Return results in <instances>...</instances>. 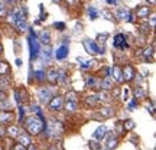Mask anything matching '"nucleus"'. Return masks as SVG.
Segmentation results:
<instances>
[{"instance_id":"f257e3e1","label":"nucleus","mask_w":156,"mask_h":150,"mask_svg":"<svg viewBox=\"0 0 156 150\" xmlns=\"http://www.w3.org/2000/svg\"><path fill=\"white\" fill-rule=\"evenodd\" d=\"M45 126H46L45 120L39 118V117L35 116V114L30 116L28 120L25 121V128L28 130L29 136H38V134H41L45 130Z\"/></svg>"},{"instance_id":"f03ea898","label":"nucleus","mask_w":156,"mask_h":150,"mask_svg":"<svg viewBox=\"0 0 156 150\" xmlns=\"http://www.w3.org/2000/svg\"><path fill=\"white\" fill-rule=\"evenodd\" d=\"M85 51L88 52L90 55H94V54H104V48H98V45L95 44L94 40H90V39H85L83 42Z\"/></svg>"},{"instance_id":"7ed1b4c3","label":"nucleus","mask_w":156,"mask_h":150,"mask_svg":"<svg viewBox=\"0 0 156 150\" xmlns=\"http://www.w3.org/2000/svg\"><path fill=\"white\" fill-rule=\"evenodd\" d=\"M62 107H64V98L61 95H54L48 103V108L51 111H59L62 110Z\"/></svg>"},{"instance_id":"20e7f679","label":"nucleus","mask_w":156,"mask_h":150,"mask_svg":"<svg viewBox=\"0 0 156 150\" xmlns=\"http://www.w3.org/2000/svg\"><path fill=\"white\" fill-rule=\"evenodd\" d=\"M54 88H52V85L49 87H45V88H41L39 89V100H41V103H45V104H48L49 103V100L54 97Z\"/></svg>"},{"instance_id":"39448f33","label":"nucleus","mask_w":156,"mask_h":150,"mask_svg":"<svg viewBox=\"0 0 156 150\" xmlns=\"http://www.w3.org/2000/svg\"><path fill=\"white\" fill-rule=\"evenodd\" d=\"M15 98H16V103H17V104H19V106H22L23 103L29 101L28 91L23 88V87H20V88H16V89H15Z\"/></svg>"},{"instance_id":"423d86ee","label":"nucleus","mask_w":156,"mask_h":150,"mask_svg":"<svg viewBox=\"0 0 156 150\" xmlns=\"http://www.w3.org/2000/svg\"><path fill=\"white\" fill-rule=\"evenodd\" d=\"M113 46L116 48V49H126L129 45L126 42V36L123 33H119L114 36V40H113Z\"/></svg>"},{"instance_id":"0eeeda50","label":"nucleus","mask_w":156,"mask_h":150,"mask_svg":"<svg viewBox=\"0 0 156 150\" xmlns=\"http://www.w3.org/2000/svg\"><path fill=\"white\" fill-rule=\"evenodd\" d=\"M13 120H15V114H13V111L0 110V124H12Z\"/></svg>"},{"instance_id":"6e6552de","label":"nucleus","mask_w":156,"mask_h":150,"mask_svg":"<svg viewBox=\"0 0 156 150\" xmlns=\"http://www.w3.org/2000/svg\"><path fill=\"white\" fill-rule=\"evenodd\" d=\"M122 74H123V81H127V82L134 79V77H136V71H134V68L132 65H126L124 69L122 71Z\"/></svg>"},{"instance_id":"1a4fd4ad","label":"nucleus","mask_w":156,"mask_h":150,"mask_svg":"<svg viewBox=\"0 0 156 150\" xmlns=\"http://www.w3.org/2000/svg\"><path fill=\"white\" fill-rule=\"evenodd\" d=\"M29 48H30V59L34 61V59H36L39 55V44L38 40L34 38L29 39Z\"/></svg>"},{"instance_id":"9d476101","label":"nucleus","mask_w":156,"mask_h":150,"mask_svg":"<svg viewBox=\"0 0 156 150\" xmlns=\"http://www.w3.org/2000/svg\"><path fill=\"white\" fill-rule=\"evenodd\" d=\"M106 137H107V141H106L107 150H113V149H116V147H117V143H119V140H117L116 136H114L113 133H108V131H107Z\"/></svg>"},{"instance_id":"9b49d317","label":"nucleus","mask_w":156,"mask_h":150,"mask_svg":"<svg viewBox=\"0 0 156 150\" xmlns=\"http://www.w3.org/2000/svg\"><path fill=\"white\" fill-rule=\"evenodd\" d=\"M16 139L19 140V145H22L23 147H29V146L32 145L30 136H29L28 133H23V131H20V133H19V136H17Z\"/></svg>"},{"instance_id":"f8f14e48","label":"nucleus","mask_w":156,"mask_h":150,"mask_svg":"<svg viewBox=\"0 0 156 150\" xmlns=\"http://www.w3.org/2000/svg\"><path fill=\"white\" fill-rule=\"evenodd\" d=\"M110 77L114 78L116 82H123V74H122V69L119 67L110 68Z\"/></svg>"},{"instance_id":"ddd939ff","label":"nucleus","mask_w":156,"mask_h":150,"mask_svg":"<svg viewBox=\"0 0 156 150\" xmlns=\"http://www.w3.org/2000/svg\"><path fill=\"white\" fill-rule=\"evenodd\" d=\"M46 74V79H48V82L54 87V85H56V79H58V72H56V69H54V68H51L48 72H45Z\"/></svg>"},{"instance_id":"4468645a","label":"nucleus","mask_w":156,"mask_h":150,"mask_svg":"<svg viewBox=\"0 0 156 150\" xmlns=\"http://www.w3.org/2000/svg\"><path fill=\"white\" fill-rule=\"evenodd\" d=\"M85 84L88 88H100V81L94 75H87L85 77Z\"/></svg>"},{"instance_id":"2eb2a0df","label":"nucleus","mask_w":156,"mask_h":150,"mask_svg":"<svg viewBox=\"0 0 156 150\" xmlns=\"http://www.w3.org/2000/svg\"><path fill=\"white\" fill-rule=\"evenodd\" d=\"M114 113H116V110H114V108H112V107H103V108H100V111H98V116L104 120V118L113 117V116H114Z\"/></svg>"},{"instance_id":"dca6fc26","label":"nucleus","mask_w":156,"mask_h":150,"mask_svg":"<svg viewBox=\"0 0 156 150\" xmlns=\"http://www.w3.org/2000/svg\"><path fill=\"white\" fill-rule=\"evenodd\" d=\"M106 134H107V127L106 126H100V127L94 131V136H93V137H94V140L100 141V140H103L106 137Z\"/></svg>"},{"instance_id":"f3484780","label":"nucleus","mask_w":156,"mask_h":150,"mask_svg":"<svg viewBox=\"0 0 156 150\" xmlns=\"http://www.w3.org/2000/svg\"><path fill=\"white\" fill-rule=\"evenodd\" d=\"M55 56H56V59H65L68 56V46L67 45H61V46L56 49Z\"/></svg>"},{"instance_id":"a211bd4d","label":"nucleus","mask_w":156,"mask_h":150,"mask_svg":"<svg viewBox=\"0 0 156 150\" xmlns=\"http://www.w3.org/2000/svg\"><path fill=\"white\" fill-rule=\"evenodd\" d=\"M112 87H113V79H112V77H104L100 81V88H101V91H107V89H110Z\"/></svg>"},{"instance_id":"6ab92c4d","label":"nucleus","mask_w":156,"mask_h":150,"mask_svg":"<svg viewBox=\"0 0 156 150\" xmlns=\"http://www.w3.org/2000/svg\"><path fill=\"white\" fill-rule=\"evenodd\" d=\"M6 133H7V136H10L12 139H16L17 136H19V133H20V130H19L17 126H9V127L6 128Z\"/></svg>"},{"instance_id":"aec40b11","label":"nucleus","mask_w":156,"mask_h":150,"mask_svg":"<svg viewBox=\"0 0 156 150\" xmlns=\"http://www.w3.org/2000/svg\"><path fill=\"white\" fill-rule=\"evenodd\" d=\"M151 15V9H149V6H142L137 9V17L140 19H143V17H149Z\"/></svg>"},{"instance_id":"412c9836","label":"nucleus","mask_w":156,"mask_h":150,"mask_svg":"<svg viewBox=\"0 0 156 150\" xmlns=\"http://www.w3.org/2000/svg\"><path fill=\"white\" fill-rule=\"evenodd\" d=\"M9 72H10V67H9V64L5 62V61H0V77H6Z\"/></svg>"},{"instance_id":"4be33fe9","label":"nucleus","mask_w":156,"mask_h":150,"mask_svg":"<svg viewBox=\"0 0 156 150\" xmlns=\"http://www.w3.org/2000/svg\"><path fill=\"white\" fill-rule=\"evenodd\" d=\"M98 104V101H97V97L95 95H88V97H85V106L87 107H94Z\"/></svg>"},{"instance_id":"5701e85b","label":"nucleus","mask_w":156,"mask_h":150,"mask_svg":"<svg viewBox=\"0 0 156 150\" xmlns=\"http://www.w3.org/2000/svg\"><path fill=\"white\" fill-rule=\"evenodd\" d=\"M65 110L68 113H75L78 110V103H71V101H67L65 103Z\"/></svg>"},{"instance_id":"b1692460","label":"nucleus","mask_w":156,"mask_h":150,"mask_svg":"<svg viewBox=\"0 0 156 150\" xmlns=\"http://www.w3.org/2000/svg\"><path fill=\"white\" fill-rule=\"evenodd\" d=\"M134 126H136V123L133 120H126V121H123V128H124V131H130V130H133Z\"/></svg>"},{"instance_id":"393cba45","label":"nucleus","mask_w":156,"mask_h":150,"mask_svg":"<svg viewBox=\"0 0 156 150\" xmlns=\"http://www.w3.org/2000/svg\"><path fill=\"white\" fill-rule=\"evenodd\" d=\"M117 17H119V19H122V20H126V19L129 20V17H130V13H129L127 9H120V10L117 12Z\"/></svg>"},{"instance_id":"a878e982","label":"nucleus","mask_w":156,"mask_h":150,"mask_svg":"<svg viewBox=\"0 0 156 150\" xmlns=\"http://www.w3.org/2000/svg\"><path fill=\"white\" fill-rule=\"evenodd\" d=\"M97 97V101H108L110 100V95L106 91H98V94H95Z\"/></svg>"},{"instance_id":"bb28decb","label":"nucleus","mask_w":156,"mask_h":150,"mask_svg":"<svg viewBox=\"0 0 156 150\" xmlns=\"http://www.w3.org/2000/svg\"><path fill=\"white\" fill-rule=\"evenodd\" d=\"M65 100H67V101H71V103H78V95H77V92H75V91H69V92H67Z\"/></svg>"},{"instance_id":"cd10ccee","label":"nucleus","mask_w":156,"mask_h":150,"mask_svg":"<svg viewBox=\"0 0 156 150\" xmlns=\"http://www.w3.org/2000/svg\"><path fill=\"white\" fill-rule=\"evenodd\" d=\"M35 79L39 81V82H44L45 79H46V74H45V71H42V69L36 71V72H35Z\"/></svg>"},{"instance_id":"c85d7f7f","label":"nucleus","mask_w":156,"mask_h":150,"mask_svg":"<svg viewBox=\"0 0 156 150\" xmlns=\"http://www.w3.org/2000/svg\"><path fill=\"white\" fill-rule=\"evenodd\" d=\"M143 56H145L146 61H152L153 59V48H146L143 52Z\"/></svg>"},{"instance_id":"c756f323","label":"nucleus","mask_w":156,"mask_h":150,"mask_svg":"<svg viewBox=\"0 0 156 150\" xmlns=\"http://www.w3.org/2000/svg\"><path fill=\"white\" fill-rule=\"evenodd\" d=\"M134 95H136V100H137V98H145L146 92H145V89L142 88V87H137V88L134 89Z\"/></svg>"},{"instance_id":"7c9ffc66","label":"nucleus","mask_w":156,"mask_h":150,"mask_svg":"<svg viewBox=\"0 0 156 150\" xmlns=\"http://www.w3.org/2000/svg\"><path fill=\"white\" fill-rule=\"evenodd\" d=\"M41 40H42V44H45V45H49V42H51V38H49V32H42L41 33Z\"/></svg>"},{"instance_id":"2f4dec72","label":"nucleus","mask_w":156,"mask_h":150,"mask_svg":"<svg viewBox=\"0 0 156 150\" xmlns=\"http://www.w3.org/2000/svg\"><path fill=\"white\" fill-rule=\"evenodd\" d=\"M108 38V35L104 33V35H98V38H97V40H98V44L103 45V48H104V44H106V39Z\"/></svg>"},{"instance_id":"473e14b6","label":"nucleus","mask_w":156,"mask_h":150,"mask_svg":"<svg viewBox=\"0 0 156 150\" xmlns=\"http://www.w3.org/2000/svg\"><path fill=\"white\" fill-rule=\"evenodd\" d=\"M90 147H91L93 150H98V149H101V146L98 145V141H97V140H91V141H90Z\"/></svg>"},{"instance_id":"72a5a7b5","label":"nucleus","mask_w":156,"mask_h":150,"mask_svg":"<svg viewBox=\"0 0 156 150\" xmlns=\"http://www.w3.org/2000/svg\"><path fill=\"white\" fill-rule=\"evenodd\" d=\"M88 13H90V17H91L93 20L98 17V15H97V10H95L94 7H90V9H88Z\"/></svg>"},{"instance_id":"f704fd0d","label":"nucleus","mask_w":156,"mask_h":150,"mask_svg":"<svg viewBox=\"0 0 156 150\" xmlns=\"http://www.w3.org/2000/svg\"><path fill=\"white\" fill-rule=\"evenodd\" d=\"M23 117H25V108L23 106H19V121H23Z\"/></svg>"},{"instance_id":"c9c22d12","label":"nucleus","mask_w":156,"mask_h":150,"mask_svg":"<svg viewBox=\"0 0 156 150\" xmlns=\"http://www.w3.org/2000/svg\"><path fill=\"white\" fill-rule=\"evenodd\" d=\"M6 3L5 2H0V16H5L6 15Z\"/></svg>"},{"instance_id":"e433bc0d","label":"nucleus","mask_w":156,"mask_h":150,"mask_svg":"<svg viewBox=\"0 0 156 150\" xmlns=\"http://www.w3.org/2000/svg\"><path fill=\"white\" fill-rule=\"evenodd\" d=\"M44 58L46 61H49V58H51V48L49 46H46V49H45V52H44Z\"/></svg>"},{"instance_id":"4c0bfd02","label":"nucleus","mask_w":156,"mask_h":150,"mask_svg":"<svg viewBox=\"0 0 156 150\" xmlns=\"http://www.w3.org/2000/svg\"><path fill=\"white\" fill-rule=\"evenodd\" d=\"M54 26H55L58 30H64V29H65V23H62V22H55V23H54Z\"/></svg>"},{"instance_id":"58836bf2","label":"nucleus","mask_w":156,"mask_h":150,"mask_svg":"<svg viewBox=\"0 0 156 150\" xmlns=\"http://www.w3.org/2000/svg\"><path fill=\"white\" fill-rule=\"evenodd\" d=\"M5 100H7V94H6L3 89H0V103H2V101H5Z\"/></svg>"},{"instance_id":"ea45409f","label":"nucleus","mask_w":156,"mask_h":150,"mask_svg":"<svg viewBox=\"0 0 156 150\" xmlns=\"http://www.w3.org/2000/svg\"><path fill=\"white\" fill-rule=\"evenodd\" d=\"M136 106H137V100H136V98H133V100L130 101V104H129V108H130V110H133Z\"/></svg>"},{"instance_id":"a19ab883","label":"nucleus","mask_w":156,"mask_h":150,"mask_svg":"<svg viewBox=\"0 0 156 150\" xmlns=\"http://www.w3.org/2000/svg\"><path fill=\"white\" fill-rule=\"evenodd\" d=\"M12 150H26V147H23L22 145H19V143H17V145H15L13 147H12Z\"/></svg>"},{"instance_id":"79ce46f5","label":"nucleus","mask_w":156,"mask_h":150,"mask_svg":"<svg viewBox=\"0 0 156 150\" xmlns=\"http://www.w3.org/2000/svg\"><path fill=\"white\" fill-rule=\"evenodd\" d=\"M127 97H129V89H127V88H124V89H123V100L127 101V100H129Z\"/></svg>"},{"instance_id":"37998d69","label":"nucleus","mask_w":156,"mask_h":150,"mask_svg":"<svg viewBox=\"0 0 156 150\" xmlns=\"http://www.w3.org/2000/svg\"><path fill=\"white\" fill-rule=\"evenodd\" d=\"M116 127H117V130H119V133H120V134L124 133V128H123V126L120 124V123H117V124H116Z\"/></svg>"},{"instance_id":"c03bdc74","label":"nucleus","mask_w":156,"mask_h":150,"mask_svg":"<svg viewBox=\"0 0 156 150\" xmlns=\"http://www.w3.org/2000/svg\"><path fill=\"white\" fill-rule=\"evenodd\" d=\"M153 108H155V107H153V103H152V104H151V107L147 106V111H151V114H152V116H155V111H153Z\"/></svg>"},{"instance_id":"a18cd8bd","label":"nucleus","mask_w":156,"mask_h":150,"mask_svg":"<svg viewBox=\"0 0 156 150\" xmlns=\"http://www.w3.org/2000/svg\"><path fill=\"white\" fill-rule=\"evenodd\" d=\"M119 95H120V89L114 88V89H113V97H119Z\"/></svg>"},{"instance_id":"49530a36","label":"nucleus","mask_w":156,"mask_h":150,"mask_svg":"<svg viewBox=\"0 0 156 150\" xmlns=\"http://www.w3.org/2000/svg\"><path fill=\"white\" fill-rule=\"evenodd\" d=\"M5 131H6V130H5L3 127H2V126H0V139H2V137L5 136Z\"/></svg>"},{"instance_id":"de8ad7c7","label":"nucleus","mask_w":156,"mask_h":150,"mask_svg":"<svg viewBox=\"0 0 156 150\" xmlns=\"http://www.w3.org/2000/svg\"><path fill=\"white\" fill-rule=\"evenodd\" d=\"M26 149H28V150H38V147H36L35 145H30L29 147H26Z\"/></svg>"},{"instance_id":"09e8293b","label":"nucleus","mask_w":156,"mask_h":150,"mask_svg":"<svg viewBox=\"0 0 156 150\" xmlns=\"http://www.w3.org/2000/svg\"><path fill=\"white\" fill-rule=\"evenodd\" d=\"M155 26V16H152V19H151V28H153Z\"/></svg>"},{"instance_id":"8fccbe9b","label":"nucleus","mask_w":156,"mask_h":150,"mask_svg":"<svg viewBox=\"0 0 156 150\" xmlns=\"http://www.w3.org/2000/svg\"><path fill=\"white\" fill-rule=\"evenodd\" d=\"M107 2H108L110 5H116V3H117V0H107Z\"/></svg>"},{"instance_id":"3c124183","label":"nucleus","mask_w":156,"mask_h":150,"mask_svg":"<svg viewBox=\"0 0 156 150\" xmlns=\"http://www.w3.org/2000/svg\"><path fill=\"white\" fill-rule=\"evenodd\" d=\"M48 150H58V149H56V146H55V145H52V146H51V147H49V149H48Z\"/></svg>"},{"instance_id":"603ef678","label":"nucleus","mask_w":156,"mask_h":150,"mask_svg":"<svg viewBox=\"0 0 156 150\" xmlns=\"http://www.w3.org/2000/svg\"><path fill=\"white\" fill-rule=\"evenodd\" d=\"M15 0H6V3H13Z\"/></svg>"},{"instance_id":"864d4df0","label":"nucleus","mask_w":156,"mask_h":150,"mask_svg":"<svg viewBox=\"0 0 156 150\" xmlns=\"http://www.w3.org/2000/svg\"><path fill=\"white\" fill-rule=\"evenodd\" d=\"M2 51H3V48H2V45H0V54H2Z\"/></svg>"},{"instance_id":"5fc2aeb1","label":"nucleus","mask_w":156,"mask_h":150,"mask_svg":"<svg viewBox=\"0 0 156 150\" xmlns=\"http://www.w3.org/2000/svg\"><path fill=\"white\" fill-rule=\"evenodd\" d=\"M54 2H56V3H59V0H54Z\"/></svg>"},{"instance_id":"6e6d98bb","label":"nucleus","mask_w":156,"mask_h":150,"mask_svg":"<svg viewBox=\"0 0 156 150\" xmlns=\"http://www.w3.org/2000/svg\"><path fill=\"white\" fill-rule=\"evenodd\" d=\"M98 150H107V149H98Z\"/></svg>"},{"instance_id":"4d7b16f0","label":"nucleus","mask_w":156,"mask_h":150,"mask_svg":"<svg viewBox=\"0 0 156 150\" xmlns=\"http://www.w3.org/2000/svg\"><path fill=\"white\" fill-rule=\"evenodd\" d=\"M0 81H2V77H0Z\"/></svg>"},{"instance_id":"13d9d810","label":"nucleus","mask_w":156,"mask_h":150,"mask_svg":"<svg viewBox=\"0 0 156 150\" xmlns=\"http://www.w3.org/2000/svg\"><path fill=\"white\" fill-rule=\"evenodd\" d=\"M69 2H73V0H69Z\"/></svg>"}]
</instances>
